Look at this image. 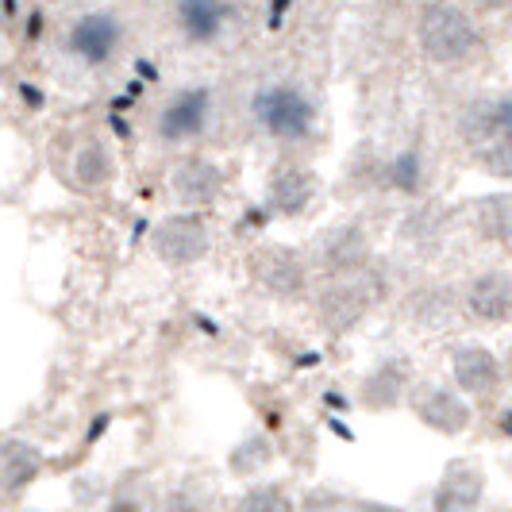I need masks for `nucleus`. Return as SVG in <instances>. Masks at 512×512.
I'll use <instances>...</instances> for the list:
<instances>
[{"instance_id": "nucleus-14", "label": "nucleus", "mask_w": 512, "mask_h": 512, "mask_svg": "<svg viewBox=\"0 0 512 512\" xmlns=\"http://www.w3.org/2000/svg\"><path fill=\"white\" fill-rule=\"evenodd\" d=\"M470 216H474V231L482 239L497 243V247H512V193H486V197H478L474 208H470Z\"/></svg>"}, {"instance_id": "nucleus-26", "label": "nucleus", "mask_w": 512, "mask_h": 512, "mask_svg": "<svg viewBox=\"0 0 512 512\" xmlns=\"http://www.w3.org/2000/svg\"><path fill=\"white\" fill-rule=\"evenodd\" d=\"M355 512H401L397 505H385V501H362Z\"/></svg>"}, {"instance_id": "nucleus-6", "label": "nucleus", "mask_w": 512, "mask_h": 512, "mask_svg": "<svg viewBox=\"0 0 512 512\" xmlns=\"http://www.w3.org/2000/svg\"><path fill=\"white\" fill-rule=\"evenodd\" d=\"M451 374H455V385H459L462 393L489 397L501 385V362L482 343H462L459 351L451 355Z\"/></svg>"}, {"instance_id": "nucleus-21", "label": "nucleus", "mask_w": 512, "mask_h": 512, "mask_svg": "<svg viewBox=\"0 0 512 512\" xmlns=\"http://www.w3.org/2000/svg\"><path fill=\"white\" fill-rule=\"evenodd\" d=\"M239 512H297V505H293V497L282 486L266 482V486H255L243 493Z\"/></svg>"}, {"instance_id": "nucleus-22", "label": "nucleus", "mask_w": 512, "mask_h": 512, "mask_svg": "<svg viewBox=\"0 0 512 512\" xmlns=\"http://www.w3.org/2000/svg\"><path fill=\"white\" fill-rule=\"evenodd\" d=\"M266 462H270V443L262 436H251L247 443H239L231 451V470L235 474H258Z\"/></svg>"}, {"instance_id": "nucleus-11", "label": "nucleus", "mask_w": 512, "mask_h": 512, "mask_svg": "<svg viewBox=\"0 0 512 512\" xmlns=\"http://www.w3.org/2000/svg\"><path fill=\"white\" fill-rule=\"evenodd\" d=\"M255 278L278 297H297L305 289V266L285 247H266L255 255Z\"/></svg>"}, {"instance_id": "nucleus-15", "label": "nucleus", "mask_w": 512, "mask_h": 512, "mask_svg": "<svg viewBox=\"0 0 512 512\" xmlns=\"http://www.w3.org/2000/svg\"><path fill=\"white\" fill-rule=\"evenodd\" d=\"M39 470H43V455H39L31 443L8 439V443L0 447V486L8 489V493L27 489L39 478Z\"/></svg>"}, {"instance_id": "nucleus-17", "label": "nucleus", "mask_w": 512, "mask_h": 512, "mask_svg": "<svg viewBox=\"0 0 512 512\" xmlns=\"http://www.w3.org/2000/svg\"><path fill=\"white\" fill-rule=\"evenodd\" d=\"M224 20H228V4L224 0H181L178 4V24L193 43L216 39Z\"/></svg>"}, {"instance_id": "nucleus-12", "label": "nucleus", "mask_w": 512, "mask_h": 512, "mask_svg": "<svg viewBox=\"0 0 512 512\" xmlns=\"http://www.w3.org/2000/svg\"><path fill=\"white\" fill-rule=\"evenodd\" d=\"M316 197V178L305 166H282L274 178H270V208L282 212V216H301Z\"/></svg>"}, {"instance_id": "nucleus-27", "label": "nucleus", "mask_w": 512, "mask_h": 512, "mask_svg": "<svg viewBox=\"0 0 512 512\" xmlns=\"http://www.w3.org/2000/svg\"><path fill=\"white\" fill-rule=\"evenodd\" d=\"M470 4H478V8H509L512 0H470Z\"/></svg>"}, {"instance_id": "nucleus-4", "label": "nucleus", "mask_w": 512, "mask_h": 512, "mask_svg": "<svg viewBox=\"0 0 512 512\" xmlns=\"http://www.w3.org/2000/svg\"><path fill=\"white\" fill-rule=\"evenodd\" d=\"M486 497V470L470 459H455L443 478H439L436 493H432V509L436 512H478Z\"/></svg>"}, {"instance_id": "nucleus-2", "label": "nucleus", "mask_w": 512, "mask_h": 512, "mask_svg": "<svg viewBox=\"0 0 512 512\" xmlns=\"http://www.w3.org/2000/svg\"><path fill=\"white\" fill-rule=\"evenodd\" d=\"M416 39L424 54L439 66H470L478 54L486 51V39L470 12L451 4V0H428L416 20Z\"/></svg>"}, {"instance_id": "nucleus-10", "label": "nucleus", "mask_w": 512, "mask_h": 512, "mask_svg": "<svg viewBox=\"0 0 512 512\" xmlns=\"http://www.w3.org/2000/svg\"><path fill=\"white\" fill-rule=\"evenodd\" d=\"M116 43H120V24L112 20V16H104V12H93V16H81L70 31V51L77 58H85L89 66H101L112 58L116 51Z\"/></svg>"}, {"instance_id": "nucleus-3", "label": "nucleus", "mask_w": 512, "mask_h": 512, "mask_svg": "<svg viewBox=\"0 0 512 512\" xmlns=\"http://www.w3.org/2000/svg\"><path fill=\"white\" fill-rule=\"evenodd\" d=\"M251 112L262 124V131H270L274 139H285V143L305 139L308 131H312V120H316L312 101L301 89H293V85H266V89H258L255 101H251Z\"/></svg>"}, {"instance_id": "nucleus-7", "label": "nucleus", "mask_w": 512, "mask_h": 512, "mask_svg": "<svg viewBox=\"0 0 512 512\" xmlns=\"http://www.w3.org/2000/svg\"><path fill=\"white\" fill-rule=\"evenodd\" d=\"M416 416H420V424H428L439 436H459L470 424V405H466V397L459 389L436 385L424 397H416Z\"/></svg>"}, {"instance_id": "nucleus-18", "label": "nucleus", "mask_w": 512, "mask_h": 512, "mask_svg": "<svg viewBox=\"0 0 512 512\" xmlns=\"http://www.w3.org/2000/svg\"><path fill=\"white\" fill-rule=\"evenodd\" d=\"M366 305H370V297L362 293L359 285H335L332 293L324 297V320L332 324L335 332H343V328L359 324V316L366 312Z\"/></svg>"}, {"instance_id": "nucleus-20", "label": "nucleus", "mask_w": 512, "mask_h": 512, "mask_svg": "<svg viewBox=\"0 0 512 512\" xmlns=\"http://www.w3.org/2000/svg\"><path fill=\"white\" fill-rule=\"evenodd\" d=\"M74 178L85 185V189H101L104 181L112 178V158L101 143H85L74 158Z\"/></svg>"}, {"instance_id": "nucleus-25", "label": "nucleus", "mask_w": 512, "mask_h": 512, "mask_svg": "<svg viewBox=\"0 0 512 512\" xmlns=\"http://www.w3.org/2000/svg\"><path fill=\"white\" fill-rule=\"evenodd\" d=\"M108 512H147V509H143V501H139V497H131V493H116V497H112V505H108Z\"/></svg>"}, {"instance_id": "nucleus-24", "label": "nucleus", "mask_w": 512, "mask_h": 512, "mask_svg": "<svg viewBox=\"0 0 512 512\" xmlns=\"http://www.w3.org/2000/svg\"><path fill=\"white\" fill-rule=\"evenodd\" d=\"M162 512H201V497L189 489H174V493H166Z\"/></svg>"}, {"instance_id": "nucleus-28", "label": "nucleus", "mask_w": 512, "mask_h": 512, "mask_svg": "<svg viewBox=\"0 0 512 512\" xmlns=\"http://www.w3.org/2000/svg\"><path fill=\"white\" fill-rule=\"evenodd\" d=\"M501 432H505V436L512 439V409L501 412Z\"/></svg>"}, {"instance_id": "nucleus-23", "label": "nucleus", "mask_w": 512, "mask_h": 512, "mask_svg": "<svg viewBox=\"0 0 512 512\" xmlns=\"http://www.w3.org/2000/svg\"><path fill=\"white\" fill-rule=\"evenodd\" d=\"M385 178H389V185H397V189H405V193H416V189H420V154L416 151L397 154V158L389 162Z\"/></svg>"}, {"instance_id": "nucleus-19", "label": "nucleus", "mask_w": 512, "mask_h": 512, "mask_svg": "<svg viewBox=\"0 0 512 512\" xmlns=\"http://www.w3.org/2000/svg\"><path fill=\"white\" fill-rule=\"evenodd\" d=\"M324 262L339 270V274H347V270H359L362 262H366V235L359 228H339L324 243Z\"/></svg>"}, {"instance_id": "nucleus-5", "label": "nucleus", "mask_w": 512, "mask_h": 512, "mask_svg": "<svg viewBox=\"0 0 512 512\" xmlns=\"http://www.w3.org/2000/svg\"><path fill=\"white\" fill-rule=\"evenodd\" d=\"M154 251L170 266H189L208 255V228L201 216H170L154 228Z\"/></svg>"}, {"instance_id": "nucleus-13", "label": "nucleus", "mask_w": 512, "mask_h": 512, "mask_svg": "<svg viewBox=\"0 0 512 512\" xmlns=\"http://www.w3.org/2000/svg\"><path fill=\"white\" fill-rule=\"evenodd\" d=\"M220 189H224V174L208 158H189L174 174V193L185 205H208L220 197Z\"/></svg>"}, {"instance_id": "nucleus-16", "label": "nucleus", "mask_w": 512, "mask_h": 512, "mask_svg": "<svg viewBox=\"0 0 512 512\" xmlns=\"http://www.w3.org/2000/svg\"><path fill=\"white\" fill-rule=\"evenodd\" d=\"M405 385H409V362L389 359L362 382V401L366 409H389L405 397Z\"/></svg>"}, {"instance_id": "nucleus-1", "label": "nucleus", "mask_w": 512, "mask_h": 512, "mask_svg": "<svg viewBox=\"0 0 512 512\" xmlns=\"http://www.w3.org/2000/svg\"><path fill=\"white\" fill-rule=\"evenodd\" d=\"M466 154L493 178H512V93L474 101L459 120Z\"/></svg>"}, {"instance_id": "nucleus-9", "label": "nucleus", "mask_w": 512, "mask_h": 512, "mask_svg": "<svg viewBox=\"0 0 512 512\" xmlns=\"http://www.w3.org/2000/svg\"><path fill=\"white\" fill-rule=\"evenodd\" d=\"M205 120H208V89H185V93H178L174 101L162 108L158 131H162V139L181 143V139L201 135Z\"/></svg>"}, {"instance_id": "nucleus-8", "label": "nucleus", "mask_w": 512, "mask_h": 512, "mask_svg": "<svg viewBox=\"0 0 512 512\" xmlns=\"http://www.w3.org/2000/svg\"><path fill=\"white\" fill-rule=\"evenodd\" d=\"M466 308L482 324H505V320H512V278L501 274V270L474 278L470 289H466Z\"/></svg>"}]
</instances>
